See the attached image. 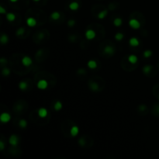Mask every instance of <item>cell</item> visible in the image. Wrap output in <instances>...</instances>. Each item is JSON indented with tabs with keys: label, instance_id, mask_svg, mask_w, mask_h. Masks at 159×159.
Listing matches in <instances>:
<instances>
[{
	"label": "cell",
	"instance_id": "cell-1",
	"mask_svg": "<svg viewBox=\"0 0 159 159\" xmlns=\"http://www.w3.org/2000/svg\"><path fill=\"white\" fill-rule=\"evenodd\" d=\"M129 25L131 28H133L134 30H137L141 27V23L137 19H131L129 21Z\"/></svg>",
	"mask_w": 159,
	"mask_h": 159
},
{
	"label": "cell",
	"instance_id": "cell-2",
	"mask_svg": "<svg viewBox=\"0 0 159 159\" xmlns=\"http://www.w3.org/2000/svg\"><path fill=\"white\" fill-rule=\"evenodd\" d=\"M11 120V116L7 113H3L0 116V120L2 124H6Z\"/></svg>",
	"mask_w": 159,
	"mask_h": 159
},
{
	"label": "cell",
	"instance_id": "cell-3",
	"mask_svg": "<svg viewBox=\"0 0 159 159\" xmlns=\"http://www.w3.org/2000/svg\"><path fill=\"white\" fill-rule=\"evenodd\" d=\"M36 86H37L38 88H40V89H45L47 88V86H48V83H47V82L46 80H44V79H41V80H40L37 82Z\"/></svg>",
	"mask_w": 159,
	"mask_h": 159
},
{
	"label": "cell",
	"instance_id": "cell-4",
	"mask_svg": "<svg viewBox=\"0 0 159 159\" xmlns=\"http://www.w3.org/2000/svg\"><path fill=\"white\" fill-rule=\"evenodd\" d=\"M95 32L92 30H88L86 32V37L88 40H92L95 37Z\"/></svg>",
	"mask_w": 159,
	"mask_h": 159
},
{
	"label": "cell",
	"instance_id": "cell-5",
	"mask_svg": "<svg viewBox=\"0 0 159 159\" xmlns=\"http://www.w3.org/2000/svg\"><path fill=\"white\" fill-rule=\"evenodd\" d=\"M9 142L12 146H17L18 144V137H17V136H16L14 134L12 135L11 137H9Z\"/></svg>",
	"mask_w": 159,
	"mask_h": 159
},
{
	"label": "cell",
	"instance_id": "cell-6",
	"mask_svg": "<svg viewBox=\"0 0 159 159\" xmlns=\"http://www.w3.org/2000/svg\"><path fill=\"white\" fill-rule=\"evenodd\" d=\"M22 64L26 66V67H29L30 65H31V64H32V60H31V58L29 57L28 56H25L23 57V59H22Z\"/></svg>",
	"mask_w": 159,
	"mask_h": 159
},
{
	"label": "cell",
	"instance_id": "cell-7",
	"mask_svg": "<svg viewBox=\"0 0 159 159\" xmlns=\"http://www.w3.org/2000/svg\"><path fill=\"white\" fill-rule=\"evenodd\" d=\"M26 24L30 27H33V26H35L36 25V20L33 17H30L26 19Z\"/></svg>",
	"mask_w": 159,
	"mask_h": 159
},
{
	"label": "cell",
	"instance_id": "cell-8",
	"mask_svg": "<svg viewBox=\"0 0 159 159\" xmlns=\"http://www.w3.org/2000/svg\"><path fill=\"white\" fill-rule=\"evenodd\" d=\"M38 116L41 118H45L47 116V110L45 108H40L38 110Z\"/></svg>",
	"mask_w": 159,
	"mask_h": 159
},
{
	"label": "cell",
	"instance_id": "cell-9",
	"mask_svg": "<svg viewBox=\"0 0 159 159\" xmlns=\"http://www.w3.org/2000/svg\"><path fill=\"white\" fill-rule=\"evenodd\" d=\"M129 44L132 47H137L140 44V42H139V40H138V39H137V38L133 37V38H131L129 40Z\"/></svg>",
	"mask_w": 159,
	"mask_h": 159
},
{
	"label": "cell",
	"instance_id": "cell-10",
	"mask_svg": "<svg viewBox=\"0 0 159 159\" xmlns=\"http://www.w3.org/2000/svg\"><path fill=\"white\" fill-rule=\"evenodd\" d=\"M78 132H79V129H78V127L76 126H73L71 128V130H70V133H71V135L72 137H75L78 135Z\"/></svg>",
	"mask_w": 159,
	"mask_h": 159
},
{
	"label": "cell",
	"instance_id": "cell-11",
	"mask_svg": "<svg viewBox=\"0 0 159 159\" xmlns=\"http://www.w3.org/2000/svg\"><path fill=\"white\" fill-rule=\"evenodd\" d=\"M114 49H113V47H110V46H106L105 47V49H104V52L105 53H106L107 54H114Z\"/></svg>",
	"mask_w": 159,
	"mask_h": 159
},
{
	"label": "cell",
	"instance_id": "cell-12",
	"mask_svg": "<svg viewBox=\"0 0 159 159\" xmlns=\"http://www.w3.org/2000/svg\"><path fill=\"white\" fill-rule=\"evenodd\" d=\"M69 8L73 11H75L79 8V4L77 2H72L69 4Z\"/></svg>",
	"mask_w": 159,
	"mask_h": 159
},
{
	"label": "cell",
	"instance_id": "cell-13",
	"mask_svg": "<svg viewBox=\"0 0 159 159\" xmlns=\"http://www.w3.org/2000/svg\"><path fill=\"white\" fill-rule=\"evenodd\" d=\"M87 65L89 68H91V69H95V68H97V63L96 61H95L93 60H91L89 61L87 64Z\"/></svg>",
	"mask_w": 159,
	"mask_h": 159
},
{
	"label": "cell",
	"instance_id": "cell-14",
	"mask_svg": "<svg viewBox=\"0 0 159 159\" xmlns=\"http://www.w3.org/2000/svg\"><path fill=\"white\" fill-rule=\"evenodd\" d=\"M128 61L131 64H135L137 61V57L136 55L131 54L128 57Z\"/></svg>",
	"mask_w": 159,
	"mask_h": 159
},
{
	"label": "cell",
	"instance_id": "cell-15",
	"mask_svg": "<svg viewBox=\"0 0 159 159\" xmlns=\"http://www.w3.org/2000/svg\"><path fill=\"white\" fill-rule=\"evenodd\" d=\"M6 19L9 21H10V22H13V21H14L15 19H16V16H15V14H13L12 13H7L6 14Z\"/></svg>",
	"mask_w": 159,
	"mask_h": 159
},
{
	"label": "cell",
	"instance_id": "cell-16",
	"mask_svg": "<svg viewBox=\"0 0 159 159\" xmlns=\"http://www.w3.org/2000/svg\"><path fill=\"white\" fill-rule=\"evenodd\" d=\"M60 17H61V15H60V13H58V12H54V13L51 14V19H54V20H57L58 19L60 18Z\"/></svg>",
	"mask_w": 159,
	"mask_h": 159
},
{
	"label": "cell",
	"instance_id": "cell-17",
	"mask_svg": "<svg viewBox=\"0 0 159 159\" xmlns=\"http://www.w3.org/2000/svg\"><path fill=\"white\" fill-rule=\"evenodd\" d=\"M27 86H28V85L26 82H20L19 84V87L21 90H26L27 88Z\"/></svg>",
	"mask_w": 159,
	"mask_h": 159
},
{
	"label": "cell",
	"instance_id": "cell-18",
	"mask_svg": "<svg viewBox=\"0 0 159 159\" xmlns=\"http://www.w3.org/2000/svg\"><path fill=\"white\" fill-rule=\"evenodd\" d=\"M54 109H55L56 111H59V110H61V108H62V103H61L60 101L56 102V103H55V104H54Z\"/></svg>",
	"mask_w": 159,
	"mask_h": 159
},
{
	"label": "cell",
	"instance_id": "cell-19",
	"mask_svg": "<svg viewBox=\"0 0 159 159\" xmlns=\"http://www.w3.org/2000/svg\"><path fill=\"white\" fill-rule=\"evenodd\" d=\"M8 40H9L8 36L6 35V34H2V36H1V43H2V44H7V43H8Z\"/></svg>",
	"mask_w": 159,
	"mask_h": 159
},
{
	"label": "cell",
	"instance_id": "cell-20",
	"mask_svg": "<svg viewBox=\"0 0 159 159\" xmlns=\"http://www.w3.org/2000/svg\"><path fill=\"white\" fill-rule=\"evenodd\" d=\"M106 15H107V11H106V10H103V11H101L98 14V18L99 19H104Z\"/></svg>",
	"mask_w": 159,
	"mask_h": 159
},
{
	"label": "cell",
	"instance_id": "cell-21",
	"mask_svg": "<svg viewBox=\"0 0 159 159\" xmlns=\"http://www.w3.org/2000/svg\"><path fill=\"white\" fill-rule=\"evenodd\" d=\"M152 70V66L151 65H145L144 67V68H143V71H144V72L145 74H148V73H150Z\"/></svg>",
	"mask_w": 159,
	"mask_h": 159
},
{
	"label": "cell",
	"instance_id": "cell-22",
	"mask_svg": "<svg viewBox=\"0 0 159 159\" xmlns=\"http://www.w3.org/2000/svg\"><path fill=\"white\" fill-rule=\"evenodd\" d=\"M122 23H123V21H122V19L120 18H116L113 21V24L116 26H120L122 25Z\"/></svg>",
	"mask_w": 159,
	"mask_h": 159
},
{
	"label": "cell",
	"instance_id": "cell-23",
	"mask_svg": "<svg viewBox=\"0 0 159 159\" xmlns=\"http://www.w3.org/2000/svg\"><path fill=\"white\" fill-rule=\"evenodd\" d=\"M115 39L116 40H122L124 39V34H121V33H117L116 35H115Z\"/></svg>",
	"mask_w": 159,
	"mask_h": 159
},
{
	"label": "cell",
	"instance_id": "cell-24",
	"mask_svg": "<svg viewBox=\"0 0 159 159\" xmlns=\"http://www.w3.org/2000/svg\"><path fill=\"white\" fill-rule=\"evenodd\" d=\"M19 125L20 126V127H22V128H25L27 125V122L25 120H21L19 122Z\"/></svg>",
	"mask_w": 159,
	"mask_h": 159
},
{
	"label": "cell",
	"instance_id": "cell-25",
	"mask_svg": "<svg viewBox=\"0 0 159 159\" xmlns=\"http://www.w3.org/2000/svg\"><path fill=\"white\" fill-rule=\"evenodd\" d=\"M152 55V51H149V50H147L144 52V56L145 57H150Z\"/></svg>",
	"mask_w": 159,
	"mask_h": 159
},
{
	"label": "cell",
	"instance_id": "cell-26",
	"mask_svg": "<svg viewBox=\"0 0 159 159\" xmlns=\"http://www.w3.org/2000/svg\"><path fill=\"white\" fill-rule=\"evenodd\" d=\"M24 32H25V30H24V28H19L17 31V34L18 35V36H19V35H23V34H24Z\"/></svg>",
	"mask_w": 159,
	"mask_h": 159
},
{
	"label": "cell",
	"instance_id": "cell-27",
	"mask_svg": "<svg viewBox=\"0 0 159 159\" xmlns=\"http://www.w3.org/2000/svg\"><path fill=\"white\" fill-rule=\"evenodd\" d=\"M10 74V71L8 69V68H4V69L2 70V75H6V76H7V75H9Z\"/></svg>",
	"mask_w": 159,
	"mask_h": 159
},
{
	"label": "cell",
	"instance_id": "cell-28",
	"mask_svg": "<svg viewBox=\"0 0 159 159\" xmlns=\"http://www.w3.org/2000/svg\"><path fill=\"white\" fill-rule=\"evenodd\" d=\"M75 24V21L73 20V19L69 20V21H68V25L69 26H73Z\"/></svg>",
	"mask_w": 159,
	"mask_h": 159
},
{
	"label": "cell",
	"instance_id": "cell-29",
	"mask_svg": "<svg viewBox=\"0 0 159 159\" xmlns=\"http://www.w3.org/2000/svg\"><path fill=\"white\" fill-rule=\"evenodd\" d=\"M98 88H99V86H98V85H97L96 83H93V84H92V88L93 90H95H95L98 89Z\"/></svg>",
	"mask_w": 159,
	"mask_h": 159
},
{
	"label": "cell",
	"instance_id": "cell-30",
	"mask_svg": "<svg viewBox=\"0 0 159 159\" xmlns=\"http://www.w3.org/2000/svg\"><path fill=\"white\" fill-rule=\"evenodd\" d=\"M0 13H1L2 14H3V13H6V10L2 6H0Z\"/></svg>",
	"mask_w": 159,
	"mask_h": 159
},
{
	"label": "cell",
	"instance_id": "cell-31",
	"mask_svg": "<svg viewBox=\"0 0 159 159\" xmlns=\"http://www.w3.org/2000/svg\"><path fill=\"white\" fill-rule=\"evenodd\" d=\"M5 147V145H4V143L2 141H0V150H3Z\"/></svg>",
	"mask_w": 159,
	"mask_h": 159
},
{
	"label": "cell",
	"instance_id": "cell-32",
	"mask_svg": "<svg viewBox=\"0 0 159 159\" xmlns=\"http://www.w3.org/2000/svg\"><path fill=\"white\" fill-rule=\"evenodd\" d=\"M10 1H11L12 2H17L18 0H10Z\"/></svg>",
	"mask_w": 159,
	"mask_h": 159
},
{
	"label": "cell",
	"instance_id": "cell-33",
	"mask_svg": "<svg viewBox=\"0 0 159 159\" xmlns=\"http://www.w3.org/2000/svg\"><path fill=\"white\" fill-rule=\"evenodd\" d=\"M34 1H35V2H38V1H40V0H34Z\"/></svg>",
	"mask_w": 159,
	"mask_h": 159
},
{
	"label": "cell",
	"instance_id": "cell-34",
	"mask_svg": "<svg viewBox=\"0 0 159 159\" xmlns=\"http://www.w3.org/2000/svg\"><path fill=\"white\" fill-rule=\"evenodd\" d=\"M158 98H159V95H158Z\"/></svg>",
	"mask_w": 159,
	"mask_h": 159
}]
</instances>
